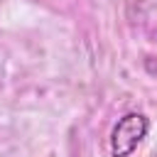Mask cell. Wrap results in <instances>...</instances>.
<instances>
[{
	"label": "cell",
	"mask_w": 157,
	"mask_h": 157,
	"mask_svg": "<svg viewBox=\"0 0 157 157\" xmlns=\"http://www.w3.org/2000/svg\"><path fill=\"white\" fill-rule=\"evenodd\" d=\"M150 130V120L147 115L132 110L125 113L123 118H118V123L110 130V155L113 157H130L135 152V147L145 140Z\"/></svg>",
	"instance_id": "1"
}]
</instances>
